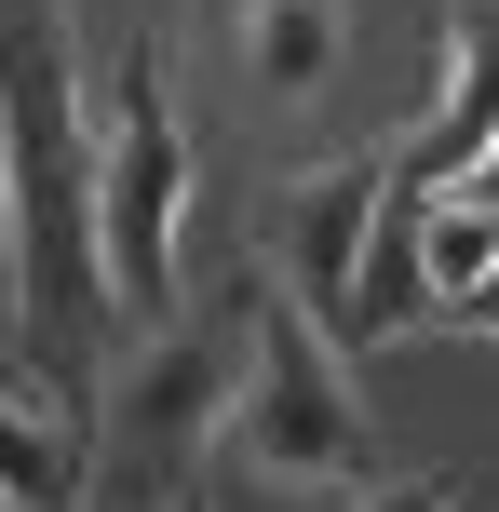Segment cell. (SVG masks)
<instances>
[{
  "label": "cell",
  "instance_id": "8fae6325",
  "mask_svg": "<svg viewBox=\"0 0 499 512\" xmlns=\"http://www.w3.org/2000/svg\"><path fill=\"white\" fill-rule=\"evenodd\" d=\"M0 297H14V135H0Z\"/></svg>",
  "mask_w": 499,
  "mask_h": 512
},
{
  "label": "cell",
  "instance_id": "e0dca14e",
  "mask_svg": "<svg viewBox=\"0 0 499 512\" xmlns=\"http://www.w3.org/2000/svg\"><path fill=\"white\" fill-rule=\"evenodd\" d=\"M0 512H14V499H0Z\"/></svg>",
  "mask_w": 499,
  "mask_h": 512
},
{
  "label": "cell",
  "instance_id": "2e32d148",
  "mask_svg": "<svg viewBox=\"0 0 499 512\" xmlns=\"http://www.w3.org/2000/svg\"><path fill=\"white\" fill-rule=\"evenodd\" d=\"M432 512H446V499H432Z\"/></svg>",
  "mask_w": 499,
  "mask_h": 512
},
{
  "label": "cell",
  "instance_id": "52a82bcc",
  "mask_svg": "<svg viewBox=\"0 0 499 512\" xmlns=\"http://www.w3.org/2000/svg\"><path fill=\"white\" fill-rule=\"evenodd\" d=\"M419 324H446V297H432V189H392L365 230V283H351V351H392Z\"/></svg>",
  "mask_w": 499,
  "mask_h": 512
},
{
  "label": "cell",
  "instance_id": "5b68a950",
  "mask_svg": "<svg viewBox=\"0 0 499 512\" xmlns=\"http://www.w3.org/2000/svg\"><path fill=\"white\" fill-rule=\"evenodd\" d=\"M392 203V162H324L270 203V256H284V297L311 310L324 337L351 351V283H365V230Z\"/></svg>",
  "mask_w": 499,
  "mask_h": 512
},
{
  "label": "cell",
  "instance_id": "8992f818",
  "mask_svg": "<svg viewBox=\"0 0 499 512\" xmlns=\"http://www.w3.org/2000/svg\"><path fill=\"white\" fill-rule=\"evenodd\" d=\"M486 149H499V0H459L446 14V95H432V122L392 149V189H432V203H446Z\"/></svg>",
  "mask_w": 499,
  "mask_h": 512
},
{
  "label": "cell",
  "instance_id": "9c48e42d",
  "mask_svg": "<svg viewBox=\"0 0 499 512\" xmlns=\"http://www.w3.org/2000/svg\"><path fill=\"white\" fill-rule=\"evenodd\" d=\"M81 472H95V432H68V418L0 391V499L14 512H81Z\"/></svg>",
  "mask_w": 499,
  "mask_h": 512
},
{
  "label": "cell",
  "instance_id": "ba28073f",
  "mask_svg": "<svg viewBox=\"0 0 499 512\" xmlns=\"http://www.w3.org/2000/svg\"><path fill=\"white\" fill-rule=\"evenodd\" d=\"M243 68L270 81V95H324V81H338V0H243Z\"/></svg>",
  "mask_w": 499,
  "mask_h": 512
},
{
  "label": "cell",
  "instance_id": "9a60e30c",
  "mask_svg": "<svg viewBox=\"0 0 499 512\" xmlns=\"http://www.w3.org/2000/svg\"><path fill=\"white\" fill-rule=\"evenodd\" d=\"M162 512H216V499H203V486H189V499H162Z\"/></svg>",
  "mask_w": 499,
  "mask_h": 512
},
{
  "label": "cell",
  "instance_id": "7c38bea8",
  "mask_svg": "<svg viewBox=\"0 0 499 512\" xmlns=\"http://www.w3.org/2000/svg\"><path fill=\"white\" fill-rule=\"evenodd\" d=\"M432 499H446V486H432V472H405V486H378L365 512H432Z\"/></svg>",
  "mask_w": 499,
  "mask_h": 512
},
{
  "label": "cell",
  "instance_id": "6da1fadb",
  "mask_svg": "<svg viewBox=\"0 0 499 512\" xmlns=\"http://www.w3.org/2000/svg\"><path fill=\"white\" fill-rule=\"evenodd\" d=\"M0 135H14V337L54 391L108 378V256H95V135L68 81V0H0Z\"/></svg>",
  "mask_w": 499,
  "mask_h": 512
},
{
  "label": "cell",
  "instance_id": "7a4b0ae2",
  "mask_svg": "<svg viewBox=\"0 0 499 512\" xmlns=\"http://www.w3.org/2000/svg\"><path fill=\"white\" fill-rule=\"evenodd\" d=\"M230 378H243V283L176 324H149L122 364L95 378V472L81 512H162L203 486V445L230 432Z\"/></svg>",
  "mask_w": 499,
  "mask_h": 512
},
{
  "label": "cell",
  "instance_id": "5bb4252c",
  "mask_svg": "<svg viewBox=\"0 0 499 512\" xmlns=\"http://www.w3.org/2000/svg\"><path fill=\"white\" fill-rule=\"evenodd\" d=\"M459 324H473V337H499V270L473 283V297H459Z\"/></svg>",
  "mask_w": 499,
  "mask_h": 512
},
{
  "label": "cell",
  "instance_id": "3957f363",
  "mask_svg": "<svg viewBox=\"0 0 499 512\" xmlns=\"http://www.w3.org/2000/svg\"><path fill=\"white\" fill-rule=\"evenodd\" d=\"M176 216H189V135H176L162 41H135L108 81V135H95V256H108V310L135 337L176 324Z\"/></svg>",
  "mask_w": 499,
  "mask_h": 512
},
{
  "label": "cell",
  "instance_id": "30bf717a",
  "mask_svg": "<svg viewBox=\"0 0 499 512\" xmlns=\"http://www.w3.org/2000/svg\"><path fill=\"white\" fill-rule=\"evenodd\" d=\"M499 270V216L486 203H432V297H446V324H459V297Z\"/></svg>",
  "mask_w": 499,
  "mask_h": 512
},
{
  "label": "cell",
  "instance_id": "4fadbf2b",
  "mask_svg": "<svg viewBox=\"0 0 499 512\" xmlns=\"http://www.w3.org/2000/svg\"><path fill=\"white\" fill-rule=\"evenodd\" d=\"M446 203H486V216H499V149H486V162H473V176H459V189H446Z\"/></svg>",
  "mask_w": 499,
  "mask_h": 512
},
{
  "label": "cell",
  "instance_id": "277c9868",
  "mask_svg": "<svg viewBox=\"0 0 499 512\" xmlns=\"http://www.w3.org/2000/svg\"><path fill=\"white\" fill-rule=\"evenodd\" d=\"M230 445L270 486H351L365 472V405L338 378V337L297 297L243 283V378H230Z\"/></svg>",
  "mask_w": 499,
  "mask_h": 512
}]
</instances>
